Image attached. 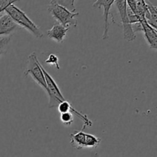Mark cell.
<instances>
[{
	"label": "cell",
	"mask_w": 157,
	"mask_h": 157,
	"mask_svg": "<svg viewBox=\"0 0 157 157\" xmlns=\"http://www.w3.org/2000/svg\"><path fill=\"white\" fill-rule=\"evenodd\" d=\"M5 12L12 18V21L18 27L25 29L31 34H32L35 38H42L44 37V34H43L41 29L38 25H36L22 10L15 6L14 3L6 8Z\"/></svg>",
	"instance_id": "obj_1"
},
{
	"label": "cell",
	"mask_w": 157,
	"mask_h": 157,
	"mask_svg": "<svg viewBox=\"0 0 157 157\" xmlns=\"http://www.w3.org/2000/svg\"><path fill=\"white\" fill-rule=\"evenodd\" d=\"M48 10L56 21H58V24L64 27L70 28L71 25L74 28H76L78 25V21L75 19V17L78 16L79 13L70 12L65 7L60 5L58 1H50L48 6Z\"/></svg>",
	"instance_id": "obj_2"
},
{
	"label": "cell",
	"mask_w": 157,
	"mask_h": 157,
	"mask_svg": "<svg viewBox=\"0 0 157 157\" xmlns=\"http://www.w3.org/2000/svg\"><path fill=\"white\" fill-rule=\"evenodd\" d=\"M24 75L25 76L31 75L32 78L35 80V82L38 85L41 86V88L47 93V85H46L44 74H43L41 68L40 67L39 61H38L35 52H32L28 56Z\"/></svg>",
	"instance_id": "obj_3"
},
{
	"label": "cell",
	"mask_w": 157,
	"mask_h": 157,
	"mask_svg": "<svg viewBox=\"0 0 157 157\" xmlns=\"http://www.w3.org/2000/svg\"><path fill=\"white\" fill-rule=\"evenodd\" d=\"M39 65L41 70H42L43 74H44L46 85H47V94L49 97L48 107L49 108L58 107V106L61 102L67 101V100L63 96L59 87L56 84L53 78L46 71V70L44 68V67L41 65L40 62Z\"/></svg>",
	"instance_id": "obj_4"
},
{
	"label": "cell",
	"mask_w": 157,
	"mask_h": 157,
	"mask_svg": "<svg viewBox=\"0 0 157 157\" xmlns=\"http://www.w3.org/2000/svg\"><path fill=\"white\" fill-rule=\"evenodd\" d=\"M118 12L121 16V21L123 25V35L124 38L127 41H133L136 39V35L133 32L132 25L129 21L127 11V2L126 0H117L114 1Z\"/></svg>",
	"instance_id": "obj_5"
},
{
	"label": "cell",
	"mask_w": 157,
	"mask_h": 157,
	"mask_svg": "<svg viewBox=\"0 0 157 157\" xmlns=\"http://www.w3.org/2000/svg\"><path fill=\"white\" fill-rule=\"evenodd\" d=\"M114 4V0H98L93 4L94 8H103L104 9V33L102 35V39L106 40L109 38V21L108 16L110 14L111 6Z\"/></svg>",
	"instance_id": "obj_6"
},
{
	"label": "cell",
	"mask_w": 157,
	"mask_h": 157,
	"mask_svg": "<svg viewBox=\"0 0 157 157\" xmlns=\"http://www.w3.org/2000/svg\"><path fill=\"white\" fill-rule=\"evenodd\" d=\"M58 110L60 113L71 112V113H75V114H76L77 116H78V117L83 121V123H84V125H83V127L82 129H81V130H84L86 127H91V126L93 125V123H92V121L87 117V114H84V113H81V112L78 111V110H77L76 109L74 108V107H72L71 104L70 102H68L67 101L61 102V104L58 106Z\"/></svg>",
	"instance_id": "obj_7"
},
{
	"label": "cell",
	"mask_w": 157,
	"mask_h": 157,
	"mask_svg": "<svg viewBox=\"0 0 157 157\" xmlns=\"http://www.w3.org/2000/svg\"><path fill=\"white\" fill-rule=\"evenodd\" d=\"M142 32L144 34V38L150 48L156 50L157 48V32L156 29L150 26L146 20L140 22Z\"/></svg>",
	"instance_id": "obj_8"
},
{
	"label": "cell",
	"mask_w": 157,
	"mask_h": 157,
	"mask_svg": "<svg viewBox=\"0 0 157 157\" xmlns=\"http://www.w3.org/2000/svg\"><path fill=\"white\" fill-rule=\"evenodd\" d=\"M71 28H65L58 23H55L49 30L47 31V35L53 41L61 43L65 39L67 32Z\"/></svg>",
	"instance_id": "obj_9"
},
{
	"label": "cell",
	"mask_w": 157,
	"mask_h": 157,
	"mask_svg": "<svg viewBox=\"0 0 157 157\" xmlns=\"http://www.w3.org/2000/svg\"><path fill=\"white\" fill-rule=\"evenodd\" d=\"M18 29L19 27L7 14H3L0 16V36L10 35L12 32Z\"/></svg>",
	"instance_id": "obj_10"
},
{
	"label": "cell",
	"mask_w": 157,
	"mask_h": 157,
	"mask_svg": "<svg viewBox=\"0 0 157 157\" xmlns=\"http://www.w3.org/2000/svg\"><path fill=\"white\" fill-rule=\"evenodd\" d=\"M71 145L76 150L85 148L86 133L84 130H75L70 134Z\"/></svg>",
	"instance_id": "obj_11"
},
{
	"label": "cell",
	"mask_w": 157,
	"mask_h": 157,
	"mask_svg": "<svg viewBox=\"0 0 157 157\" xmlns=\"http://www.w3.org/2000/svg\"><path fill=\"white\" fill-rule=\"evenodd\" d=\"M147 5V13L145 15V19L150 26L156 29L157 27V8L149 1H146Z\"/></svg>",
	"instance_id": "obj_12"
},
{
	"label": "cell",
	"mask_w": 157,
	"mask_h": 157,
	"mask_svg": "<svg viewBox=\"0 0 157 157\" xmlns=\"http://www.w3.org/2000/svg\"><path fill=\"white\" fill-rule=\"evenodd\" d=\"M101 139L90 133H86L85 148L96 149L101 144Z\"/></svg>",
	"instance_id": "obj_13"
},
{
	"label": "cell",
	"mask_w": 157,
	"mask_h": 157,
	"mask_svg": "<svg viewBox=\"0 0 157 157\" xmlns=\"http://www.w3.org/2000/svg\"><path fill=\"white\" fill-rule=\"evenodd\" d=\"M60 118H61V121L62 122V124L65 127H70L74 122L73 113H71V112L61 113Z\"/></svg>",
	"instance_id": "obj_14"
},
{
	"label": "cell",
	"mask_w": 157,
	"mask_h": 157,
	"mask_svg": "<svg viewBox=\"0 0 157 157\" xmlns=\"http://www.w3.org/2000/svg\"><path fill=\"white\" fill-rule=\"evenodd\" d=\"M10 40L11 38L9 36H3L0 38V55H3L7 52Z\"/></svg>",
	"instance_id": "obj_15"
},
{
	"label": "cell",
	"mask_w": 157,
	"mask_h": 157,
	"mask_svg": "<svg viewBox=\"0 0 157 157\" xmlns=\"http://www.w3.org/2000/svg\"><path fill=\"white\" fill-rule=\"evenodd\" d=\"M58 61H59L58 57L55 54H50L48 55V57L47 59L44 61V63H46L48 64H51V65H55L57 70H58V69H60Z\"/></svg>",
	"instance_id": "obj_16"
},
{
	"label": "cell",
	"mask_w": 157,
	"mask_h": 157,
	"mask_svg": "<svg viewBox=\"0 0 157 157\" xmlns=\"http://www.w3.org/2000/svg\"><path fill=\"white\" fill-rule=\"evenodd\" d=\"M58 2L64 7H65L67 9H68L70 12H74L76 11V8L75 6V1H58Z\"/></svg>",
	"instance_id": "obj_17"
},
{
	"label": "cell",
	"mask_w": 157,
	"mask_h": 157,
	"mask_svg": "<svg viewBox=\"0 0 157 157\" xmlns=\"http://www.w3.org/2000/svg\"><path fill=\"white\" fill-rule=\"evenodd\" d=\"M15 1H9V0H0V16L4 14L6 8L10 5L13 4Z\"/></svg>",
	"instance_id": "obj_18"
}]
</instances>
